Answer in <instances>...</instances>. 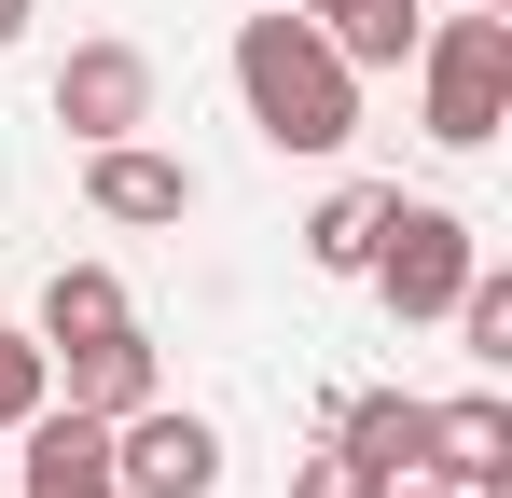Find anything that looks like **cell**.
<instances>
[{
    "instance_id": "1",
    "label": "cell",
    "mask_w": 512,
    "mask_h": 498,
    "mask_svg": "<svg viewBox=\"0 0 512 498\" xmlns=\"http://www.w3.org/2000/svg\"><path fill=\"white\" fill-rule=\"evenodd\" d=\"M236 97H250V125L277 153H346V139H360V70H346L305 14H250V28H236Z\"/></svg>"
},
{
    "instance_id": "2",
    "label": "cell",
    "mask_w": 512,
    "mask_h": 498,
    "mask_svg": "<svg viewBox=\"0 0 512 498\" xmlns=\"http://www.w3.org/2000/svg\"><path fill=\"white\" fill-rule=\"evenodd\" d=\"M416 111L443 153H485L512 125V14H443V28H416Z\"/></svg>"
},
{
    "instance_id": "3",
    "label": "cell",
    "mask_w": 512,
    "mask_h": 498,
    "mask_svg": "<svg viewBox=\"0 0 512 498\" xmlns=\"http://www.w3.org/2000/svg\"><path fill=\"white\" fill-rule=\"evenodd\" d=\"M471 263H485V236L457 222V208H429V194H388V222H374V291H388V319H443L457 291H471Z\"/></svg>"
},
{
    "instance_id": "4",
    "label": "cell",
    "mask_w": 512,
    "mask_h": 498,
    "mask_svg": "<svg viewBox=\"0 0 512 498\" xmlns=\"http://www.w3.org/2000/svg\"><path fill=\"white\" fill-rule=\"evenodd\" d=\"M222 485V429L208 415H180L167 388L139 415H111V498H208Z\"/></svg>"
},
{
    "instance_id": "5",
    "label": "cell",
    "mask_w": 512,
    "mask_h": 498,
    "mask_svg": "<svg viewBox=\"0 0 512 498\" xmlns=\"http://www.w3.org/2000/svg\"><path fill=\"white\" fill-rule=\"evenodd\" d=\"M56 125H70V139H139V125H153V56H139V42H70V70H56Z\"/></svg>"
},
{
    "instance_id": "6",
    "label": "cell",
    "mask_w": 512,
    "mask_h": 498,
    "mask_svg": "<svg viewBox=\"0 0 512 498\" xmlns=\"http://www.w3.org/2000/svg\"><path fill=\"white\" fill-rule=\"evenodd\" d=\"M84 194H97V222H194V166L153 153V139H97Z\"/></svg>"
},
{
    "instance_id": "7",
    "label": "cell",
    "mask_w": 512,
    "mask_h": 498,
    "mask_svg": "<svg viewBox=\"0 0 512 498\" xmlns=\"http://www.w3.org/2000/svg\"><path fill=\"white\" fill-rule=\"evenodd\" d=\"M28 498H111V415H84V402L28 415Z\"/></svg>"
},
{
    "instance_id": "8",
    "label": "cell",
    "mask_w": 512,
    "mask_h": 498,
    "mask_svg": "<svg viewBox=\"0 0 512 498\" xmlns=\"http://www.w3.org/2000/svg\"><path fill=\"white\" fill-rule=\"evenodd\" d=\"M333 443L374 485H402V471H429V402L416 388H360V402H333Z\"/></svg>"
},
{
    "instance_id": "9",
    "label": "cell",
    "mask_w": 512,
    "mask_h": 498,
    "mask_svg": "<svg viewBox=\"0 0 512 498\" xmlns=\"http://www.w3.org/2000/svg\"><path fill=\"white\" fill-rule=\"evenodd\" d=\"M42 360L70 374V402H84V415H139L153 388H167V374H153V332H139V319H125V332H97V346H42Z\"/></svg>"
},
{
    "instance_id": "10",
    "label": "cell",
    "mask_w": 512,
    "mask_h": 498,
    "mask_svg": "<svg viewBox=\"0 0 512 498\" xmlns=\"http://www.w3.org/2000/svg\"><path fill=\"white\" fill-rule=\"evenodd\" d=\"M305 28H319V42H333L346 70H402V56H416V0H305Z\"/></svg>"
},
{
    "instance_id": "11",
    "label": "cell",
    "mask_w": 512,
    "mask_h": 498,
    "mask_svg": "<svg viewBox=\"0 0 512 498\" xmlns=\"http://www.w3.org/2000/svg\"><path fill=\"white\" fill-rule=\"evenodd\" d=\"M139 305H125V277L111 263H56L42 277V346H97V332H125Z\"/></svg>"
},
{
    "instance_id": "12",
    "label": "cell",
    "mask_w": 512,
    "mask_h": 498,
    "mask_svg": "<svg viewBox=\"0 0 512 498\" xmlns=\"http://www.w3.org/2000/svg\"><path fill=\"white\" fill-rule=\"evenodd\" d=\"M388 194H402V180H346V194H319L305 263H319V277H360V263H374V222H388Z\"/></svg>"
},
{
    "instance_id": "13",
    "label": "cell",
    "mask_w": 512,
    "mask_h": 498,
    "mask_svg": "<svg viewBox=\"0 0 512 498\" xmlns=\"http://www.w3.org/2000/svg\"><path fill=\"white\" fill-rule=\"evenodd\" d=\"M443 319H457V346H471L485 374H512V277H499V263H471V291H457Z\"/></svg>"
},
{
    "instance_id": "14",
    "label": "cell",
    "mask_w": 512,
    "mask_h": 498,
    "mask_svg": "<svg viewBox=\"0 0 512 498\" xmlns=\"http://www.w3.org/2000/svg\"><path fill=\"white\" fill-rule=\"evenodd\" d=\"M42 402H56V360H42V332H14V319H0V429H28Z\"/></svg>"
},
{
    "instance_id": "15",
    "label": "cell",
    "mask_w": 512,
    "mask_h": 498,
    "mask_svg": "<svg viewBox=\"0 0 512 498\" xmlns=\"http://www.w3.org/2000/svg\"><path fill=\"white\" fill-rule=\"evenodd\" d=\"M291 498H388V485H374V471H360V457H346V443H319V457H305V471H291Z\"/></svg>"
},
{
    "instance_id": "16",
    "label": "cell",
    "mask_w": 512,
    "mask_h": 498,
    "mask_svg": "<svg viewBox=\"0 0 512 498\" xmlns=\"http://www.w3.org/2000/svg\"><path fill=\"white\" fill-rule=\"evenodd\" d=\"M388 498H471V485H443V471H402V485H388Z\"/></svg>"
},
{
    "instance_id": "17",
    "label": "cell",
    "mask_w": 512,
    "mask_h": 498,
    "mask_svg": "<svg viewBox=\"0 0 512 498\" xmlns=\"http://www.w3.org/2000/svg\"><path fill=\"white\" fill-rule=\"evenodd\" d=\"M14 42H28V0H0V56H14Z\"/></svg>"
},
{
    "instance_id": "18",
    "label": "cell",
    "mask_w": 512,
    "mask_h": 498,
    "mask_svg": "<svg viewBox=\"0 0 512 498\" xmlns=\"http://www.w3.org/2000/svg\"><path fill=\"white\" fill-rule=\"evenodd\" d=\"M485 14H512V0H485Z\"/></svg>"
}]
</instances>
